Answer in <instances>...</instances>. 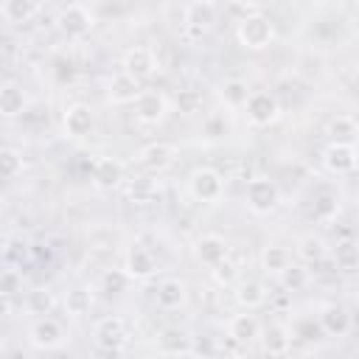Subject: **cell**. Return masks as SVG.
<instances>
[{
    "label": "cell",
    "instance_id": "6da1fadb",
    "mask_svg": "<svg viewBox=\"0 0 359 359\" xmlns=\"http://www.w3.org/2000/svg\"><path fill=\"white\" fill-rule=\"evenodd\" d=\"M236 39L244 50H266L275 42V22L264 11H252L236 22Z\"/></svg>",
    "mask_w": 359,
    "mask_h": 359
},
{
    "label": "cell",
    "instance_id": "7a4b0ae2",
    "mask_svg": "<svg viewBox=\"0 0 359 359\" xmlns=\"http://www.w3.org/2000/svg\"><path fill=\"white\" fill-rule=\"evenodd\" d=\"M93 342L98 351H107V353H121L126 345H129V328H126V320L123 317H101L95 325H93Z\"/></svg>",
    "mask_w": 359,
    "mask_h": 359
},
{
    "label": "cell",
    "instance_id": "3957f363",
    "mask_svg": "<svg viewBox=\"0 0 359 359\" xmlns=\"http://www.w3.org/2000/svg\"><path fill=\"white\" fill-rule=\"evenodd\" d=\"M188 194L196 202H219L224 194V177L210 165H199L188 174Z\"/></svg>",
    "mask_w": 359,
    "mask_h": 359
},
{
    "label": "cell",
    "instance_id": "277c9868",
    "mask_svg": "<svg viewBox=\"0 0 359 359\" xmlns=\"http://www.w3.org/2000/svg\"><path fill=\"white\" fill-rule=\"evenodd\" d=\"M216 14H219V6L210 3V0L182 6V31H185V36L188 39H202L213 28Z\"/></svg>",
    "mask_w": 359,
    "mask_h": 359
},
{
    "label": "cell",
    "instance_id": "5b68a950",
    "mask_svg": "<svg viewBox=\"0 0 359 359\" xmlns=\"http://www.w3.org/2000/svg\"><path fill=\"white\" fill-rule=\"evenodd\" d=\"M244 196H247V208L255 216H266V213L278 210V205H280V191H278L275 180H269V177H252L247 182Z\"/></svg>",
    "mask_w": 359,
    "mask_h": 359
},
{
    "label": "cell",
    "instance_id": "8992f818",
    "mask_svg": "<svg viewBox=\"0 0 359 359\" xmlns=\"http://www.w3.org/2000/svg\"><path fill=\"white\" fill-rule=\"evenodd\" d=\"M93 25H95V14H93L87 6H81V3H70V6H65V8L56 14V28H59V34L67 36V39H81V36H87V34L93 31Z\"/></svg>",
    "mask_w": 359,
    "mask_h": 359
},
{
    "label": "cell",
    "instance_id": "52a82bcc",
    "mask_svg": "<svg viewBox=\"0 0 359 359\" xmlns=\"http://www.w3.org/2000/svg\"><path fill=\"white\" fill-rule=\"evenodd\" d=\"M244 109H247V121H250L252 126H258V129L272 126V123L280 118V104H278V98H275L272 93H266V90L250 93Z\"/></svg>",
    "mask_w": 359,
    "mask_h": 359
},
{
    "label": "cell",
    "instance_id": "ba28073f",
    "mask_svg": "<svg viewBox=\"0 0 359 359\" xmlns=\"http://www.w3.org/2000/svg\"><path fill=\"white\" fill-rule=\"evenodd\" d=\"M121 70H123L126 76H132L135 81L143 84V81L151 79L154 70H157L154 50L146 48V45H132V48H126V50H123V59H121Z\"/></svg>",
    "mask_w": 359,
    "mask_h": 359
},
{
    "label": "cell",
    "instance_id": "9c48e42d",
    "mask_svg": "<svg viewBox=\"0 0 359 359\" xmlns=\"http://www.w3.org/2000/svg\"><path fill=\"white\" fill-rule=\"evenodd\" d=\"M168 115V98L157 90H143L135 101V118L143 126H160Z\"/></svg>",
    "mask_w": 359,
    "mask_h": 359
},
{
    "label": "cell",
    "instance_id": "30bf717a",
    "mask_svg": "<svg viewBox=\"0 0 359 359\" xmlns=\"http://www.w3.org/2000/svg\"><path fill=\"white\" fill-rule=\"evenodd\" d=\"M65 325L53 317H36L28 328V342L39 351H56L65 342Z\"/></svg>",
    "mask_w": 359,
    "mask_h": 359
},
{
    "label": "cell",
    "instance_id": "8fae6325",
    "mask_svg": "<svg viewBox=\"0 0 359 359\" xmlns=\"http://www.w3.org/2000/svg\"><path fill=\"white\" fill-rule=\"evenodd\" d=\"M177 146L168 143V140H154V143H146L140 151H137V163L151 171V174H160L165 168H171L177 163Z\"/></svg>",
    "mask_w": 359,
    "mask_h": 359
},
{
    "label": "cell",
    "instance_id": "7c38bea8",
    "mask_svg": "<svg viewBox=\"0 0 359 359\" xmlns=\"http://www.w3.org/2000/svg\"><path fill=\"white\" fill-rule=\"evenodd\" d=\"M191 252H194V261H196V264L213 269L216 264H222L224 258H230V244H227L219 233H205V236H199V238L194 241Z\"/></svg>",
    "mask_w": 359,
    "mask_h": 359
},
{
    "label": "cell",
    "instance_id": "4fadbf2b",
    "mask_svg": "<svg viewBox=\"0 0 359 359\" xmlns=\"http://www.w3.org/2000/svg\"><path fill=\"white\" fill-rule=\"evenodd\" d=\"M62 126H65V135L67 137L81 140V137H87V135L95 132V109L90 104H70L65 109Z\"/></svg>",
    "mask_w": 359,
    "mask_h": 359
},
{
    "label": "cell",
    "instance_id": "5bb4252c",
    "mask_svg": "<svg viewBox=\"0 0 359 359\" xmlns=\"http://www.w3.org/2000/svg\"><path fill=\"white\" fill-rule=\"evenodd\" d=\"M123 272H126L129 280H149L157 272V258L151 255V250L135 244L123 255Z\"/></svg>",
    "mask_w": 359,
    "mask_h": 359
},
{
    "label": "cell",
    "instance_id": "9a60e30c",
    "mask_svg": "<svg viewBox=\"0 0 359 359\" xmlns=\"http://www.w3.org/2000/svg\"><path fill=\"white\" fill-rule=\"evenodd\" d=\"M323 165L337 177L353 174V168H356V146L353 143H328L325 151H323Z\"/></svg>",
    "mask_w": 359,
    "mask_h": 359
},
{
    "label": "cell",
    "instance_id": "2e32d148",
    "mask_svg": "<svg viewBox=\"0 0 359 359\" xmlns=\"http://www.w3.org/2000/svg\"><path fill=\"white\" fill-rule=\"evenodd\" d=\"M258 342H261V351L272 359H280L289 353L292 348V328L283 325V323H269L266 328H261L258 334Z\"/></svg>",
    "mask_w": 359,
    "mask_h": 359
},
{
    "label": "cell",
    "instance_id": "e0dca14e",
    "mask_svg": "<svg viewBox=\"0 0 359 359\" xmlns=\"http://www.w3.org/2000/svg\"><path fill=\"white\" fill-rule=\"evenodd\" d=\"M140 93H143V84L135 81L132 76H126L123 70H118L107 81V101L109 104H135Z\"/></svg>",
    "mask_w": 359,
    "mask_h": 359
},
{
    "label": "cell",
    "instance_id": "ac0fdd59",
    "mask_svg": "<svg viewBox=\"0 0 359 359\" xmlns=\"http://www.w3.org/2000/svg\"><path fill=\"white\" fill-rule=\"evenodd\" d=\"M154 300H157V306H160L163 311H177V309H182L185 300H188V286H185V280H180V278H163V280L157 283Z\"/></svg>",
    "mask_w": 359,
    "mask_h": 359
},
{
    "label": "cell",
    "instance_id": "d6986e66",
    "mask_svg": "<svg viewBox=\"0 0 359 359\" xmlns=\"http://www.w3.org/2000/svg\"><path fill=\"white\" fill-rule=\"evenodd\" d=\"M317 323H320V331H323L325 337H345V334L351 331V314H348V309L339 306V303L323 306Z\"/></svg>",
    "mask_w": 359,
    "mask_h": 359
},
{
    "label": "cell",
    "instance_id": "ffe728a7",
    "mask_svg": "<svg viewBox=\"0 0 359 359\" xmlns=\"http://www.w3.org/2000/svg\"><path fill=\"white\" fill-rule=\"evenodd\" d=\"M233 297H236V303H238L244 311H252V309H261V306L266 303V297H269V289H266L261 280H255V278H247V280L236 283V292H233Z\"/></svg>",
    "mask_w": 359,
    "mask_h": 359
},
{
    "label": "cell",
    "instance_id": "44dd1931",
    "mask_svg": "<svg viewBox=\"0 0 359 359\" xmlns=\"http://www.w3.org/2000/svg\"><path fill=\"white\" fill-rule=\"evenodd\" d=\"M28 107V95L22 90V84L17 81H3L0 84V115L3 118H17L22 115Z\"/></svg>",
    "mask_w": 359,
    "mask_h": 359
},
{
    "label": "cell",
    "instance_id": "7402d4cb",
    "mask_svg": "<svg viewBox=\"0 0 359 359\" xmlns=\"http://www.w3.org/2000/svg\"><path fill=\"white\" fill-rule=\"evenodd\" d=\"M93 182L98 188H118L123 182V163L115 157H98L93 163Z\"/></svg>",
    "mask_w": 359,
    "mask_h": 359
},
{
    "label": "cell",
    "instance_id": "603a6c76",
    "mask_svg": "<svg viewBox=\"0 0 359 359\" xmlns=\"http://www.w3.org/2000/svg\"><path fill=\"white\" fill-rule=\"evenodd\" d=\"M258 334H261V325H258L255 314H250V311L236 314V317L227 323V337H230L233 342H238V345H250V342H255Z\"/></svg>",
    "mask_w": 359,
    "mask_h": 359
},
{
    "label": "cell",
    "instance_id": "cb8c5ba5",
    "mask_svg": "<svg viewBox=\"0 0 359 359\" xmlns=\"http://www.w3.org/2000/svg\"><path fill=\"white\" fill-rule=\"evenodd\" d=\"M42 11V6L36 0H6L0 6V14L6 22L11 25H22V22H31L36 14Z\"/></svg>",
    "mask_w": 359,
    "mask_h": 359
},
{
    "label": "cell",
    "instance_id": "d4e9b609",
    "mask_svg": "<svg viewBox=\"0 0 359 359\" xmlns=\"http://www.w3.org/2000/svg\"><path fill=\"white\" fill-rule=\"evenodd\" d=\"M250 84L244 79H224L222 87H219V98L227 109H244L247 98H250Z\"/></svg>",
    "mask_w": 359,
    "mask_h": 359
},
{
    "label": "cell",
    "instance_id": "484cf974",
    "mask_svg": "<svg viewBox=\"0 0 359 359\" xmlns=\"http://www.w3.org/2000/svg\"><path fill=\"white\" fill-rule=\"evenodd\" d=\"M261 269L266 272V275H280L289 264H292V252L283 247V244H266L264 250H261Z\"/></svg>",
    "mask_w": 359,
    "mask_h": 359
},
{
    "label": "cell",
    "instance_id": "4316f807",
    "mask_svg": "<svg viewBox=\"0 0 359 359\" xmlns=\"http://www.w3.org/2000/svg\"><path fill=\"white\" fill-rule=\"evenodd\" d=\"M297 258H300L303 264H323V261L328 258V244H325V238H323V236H314V233L303 236V238L297 241Z\"/></svg>",
    "mask_w": 359,
    "mask_h": 359
},
{
    "label": "cell",
    "instance_id": "83f0119b",
    "mask_svg": "<svg viewBox=\"0 0 359 359\" xmlns=\"http://www.w3.org/2000/svg\"><path fill=\"white\" fill-rule=\"evenodd\" d=\"M93 309V292L87 286H73L65 294V311L70 317H84Z\"/></svg>",
    "mask_w": 359,
    "mask_h": 359
},
{
    "label": "cell",
    "instance_id": "f1b7e54d",
    "mask_svg": "<svg viewBox=\"0 0 359 359\" xmlns=\"http://www.w3.org/2000/svg\"><path fill=\"white\" fill-rule=\"evenodd\" d=\"M325 132H328L331 143H353V137H356V121L351 115H337L328 123Z\"/></svg>",
    "mask_w": 359,
    "mask_h": 359
},
{
    "label": "cell",
    "instance_id": "f546056e",
    "mask_svg": "<svg viewBox=\"0 0 359 359\" xmlns=\"http://www.w3.org/2000/svg\"><path fill=\"white\" fill-rule=\"evenodd\" d=\"M334 264H337V269H342V272H356V264H359V247H356L351 238L339 241L337 250H334Z\"/></svg>",
    "mask_w": 359,
    "mask_h": 359
},
{
    "label": "cell",
    "instance_id": "4dcf8cb0",
    "mask_svg": "<svg viewBox=\"0 0 359 359\" xmlns=\"http://www.w3.org/2000/svg\"><path fill=\"white\" fill-rule=\"evenodd\" d=\"M53 292L50 289H34V292H28V297H25V309L31 311V314H39V317H48L50 311H53Z\"/></svg>",
    "mask_w": 359,
    "mask_h": 359
},
{
    "label": "cell",
    "instance_id": "1f68e13d",
    "mask_svg": "<svg viewBox=\"0 0 359 359\" xmlns=\"http://www.w3.org/2000/svg\"><path fill=\"white\" fill-rule=\"evenodd\" d=\"M160 348H163L168 356H180V353H188L191 339H188V334H185V331L168 328V331H163V337H160Z\"/></svg>",
    "mask_w": 359,
    "mask_h": 359
},
{
    "label": "cell",
    "instance_id": "d6a6232c",
    "mask_svg": "<svg viewBox=\"0 0 359 359\" xmlns=\"http://www.w3.org/2000/svg\"><path fill=\"white\" fill-rule=\"evenodd\" d=\"M278 278H280L286 292H300V289L309 286V269H303L300 264H289Z\"/></svg>",
    "mask_w": 359,
    "mask_h": 359
},
{
    "label": "cell",
    "instance_id": "836d02e7",
    "mask_svg": "<svg viewBox=\"0 0 359 359\" xmlns=\"http://www.w3.org/2000/svg\"><path fill=\"white\" fill-rule=\"evenodd\" d=\"M129 283H132V280L126 278L123 269H104V272H101V286H104V292H109V294L126 292Z\"/></svg>",
    "mask_w": 359,
    "mask_h": 359
},
{
    "label": "cell",
    "instance_id": "e575fe53",
    "mask_svg": "<svg viewBox=\"0 0 359 359\" xmlns=\"http://www.w3.org/2000/svg\"><path fill=\"white\" fill-rule=\"evenodd\" d=\"M22 171V154L17 149H0V177H17Z\"/></svg>",
    "mask_w": 359,
    "mask_h": 359
},
{
    "label": "cell",
    "instance_id": "d590c367",
    "mask_svg": "<svg viewBox=\"0 0 359 359\" xmlns=\"http://www.w3.org/2000/svg\"><path fill=\"white\" fill-rule=\"evenodd\" d=\"M129 196H135V202H149L157 196V185L151 177H137L135 182H129Z\"/></svg>",
    "mask_w": 359,
    "mask_h": 359
},
{
    "label": "cell",
    "instance_id": "8d00e7d4",
    "mask_svg": "<svg viewBox=\"0 0 359 359\" xmlns=\"http://www.w3.org/2000/svg\"><path fill=\"white\" fill-rule=\"evenodd\" d=\"M210 275H213V280H216L219 286H233L236 278H238V266H236L230 258H224L222 264H216V266L210 269Z\"/></svg>",
    "mask_w": 359,
    "mask_h": 359
},
{
    "label": "cell",
    "instance_id": "74e56055",
    "mask_svg": "<svg viewBox=\"0 0 359 359\" xmlns=\"http://www.w3.org/2000/svg\"><path fill=\"white\" fill-rule=\"evenodd\" d=\"M17 289H20V275H17V272H6V275H0V292L14 294Z\"/></svg>",
    "mask_w": 359,
    "mask_h": 359
},
{
    "label": "cell",
    "instance_id": "f35d334b",
    "mask_svg": "<svg viewBox=\"0 0 359 359\" xmlns=\"http://www.w3.org/2000/svg\"><path fill=\"white\" fill-rule=\"evenodd\" d=\"M317 202H320V205H317V216H331V210L337 208L334 196H328V194H325V196H320Z\"/></svg>",
    "mask_w": 359,
    "mask_h": 359
},
{
    "label": "cell",
    "instance_id": "ab89813d",
    "mask_svg": "<svg viewBox=\"0 0 359 359\" xmlns=\"http://www.w3.org/2000/svg\"><path fill=\"white\" fill-rule=\"evenodd\" d=\"M11 294H6V292H0V317H8L11 314Z\"/></svg>",
    "mask_w": 359,
    "mask_h": 359
},
{
    "label": "cell",
    "instance_id": "60d3db41",
    "mask_svg": "<svg viewBox=\"0 0 359 359\" xmlns=\"http://www.w3.org/2000/svg\"><path fill=\"white\" fill-rule=\"evenodd\" d=\"M168 359H191L188 353H180V356H168Z\"/></svg>",
    "mask_w": 359,
    "mask_h": 359
},
{
    "label": "cell",
    "instance_id": "b9f144b4",
    "mask_svg": "<svg viewBox=\"0 0 359 359\" xmlns=\"http://www.w3.org/2000/svg\"><path fill=\"white\" fill-rule=\"evenodd\" d=\"M3 345H6V342H3V334H0V351H3Z\"/></svg>",
    "mask_w": 359,
    "mask_h": 359
}]
</instances>
